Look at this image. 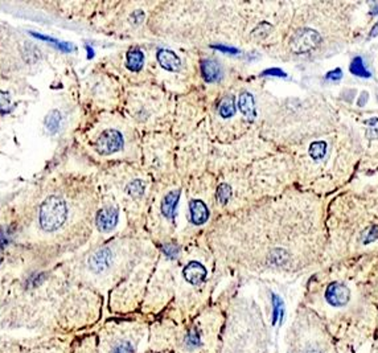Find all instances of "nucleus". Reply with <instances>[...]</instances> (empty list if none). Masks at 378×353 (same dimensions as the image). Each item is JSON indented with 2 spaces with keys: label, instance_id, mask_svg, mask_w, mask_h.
<instances>
[{
  "label": "nucleus",
  "instance_id": "18",
  "mask_svg": "<svg viewBox=\"0 0 378 353\" xmlns=\"http://www.w3.org/2000/svg\"><path fill=\"white\" fill-rule=\"evenodd\" d=\"M327 144L326 142H313L310 147V155L315 160H320L326 156Z\"/></svg>",
  "mask_w": 378,
  "mask_h": 353
},
{
  "label": "nucleus",
  "instance_id": "23",
  "mask_svg": "<svg viewBox=\"0 0 378 353\" xmlns=\"http://www.w3.org/2000/svg\"><path fill=\"white\" fill-rule=\"evenodd\" d=\"M185 344L188 348H197L200 345V335L197 329H192L189 331L185 338Z\"/></svg>",
  "mask_w": 378,
  "mask_h": 353
},
{
  "label": "nucleus",
  "instance_id": "3",
  "mask_svg": "<svg viewBox=\"0 0 378 353\" xmlns=\"http://www.w3.org/2000/svg\"><path fill=\"white\" fill-rule=\"evenodd\" d=\"M123 147V137L118 130L109 128L100 135L96 142V150L100 155H111Z\"/></svg>",
  "mask_w": 378,
  "mask_h": 353
},
{
  "label": "nucleus",
  "instance_id": "14",
  "mask_svg": "<svg viewBox=\"0 0 378 353\" xmlns=\"http://www.w3.org/2000/svg\"><path fill=\"white\" fill-rule=\"evenodd\" d=\"M218 113L222 118H230L236 113V106H234V98L233 97H225L218 106Z\"/></svg>",
  "mask_w": 378,
  "mask_h": 353
},
{
  "label": "nucleus",
  "instance_id": "26",
  "mask_svg": "<svg viewBox=\"0 0 378 353\" xmlns=\"http://www.w3.org/2000/svg\"><path fill=\"white\" fill-rule=\"evenodd\" d=\"M163 251H164V254L167 255V257L174 259V258H176L177 254H179L180 248L177 245H175V244H165V245L163 246Z\"/></svg>",
  "mask_w": 378,
  "mask_h": 353
},
{
  "label": "nucleus",
  "instance_id": "32",
  "mask_svg": "<svg viewBox=\"0 0 378 353\" xmlns=\"http://www.w3.org/2000/svg\"><path fill=\"white\" fill-rule=\"evenodd\" d=\"M86 49H87V53H89V59H91V57H93V54H94L93 49H91L90 47H86Z\"/></svg>",
  "mask_w": 378,
  "mask_h": 353
},
{
  "label": "nucleus",
  "instance_id": "7",
  "mask_svg": "<svg viewBox=\"0 0 378 353\" xmlns=\"http://www.w3.org/2000/svg\"><path fill=\"white\" fill-rule=\"evenodd\" d=\"M183 274L184 278H185L191 285L199 286L204 282L208 273H206V269H205L200 262L192 261V262H189V264L184 267Z\"/></svg>",
  "mask_w": 378,
  "mask_h": 353
},
{
  "label": "nucleus",
  "instance_id": "12",
  "mask_svg": "<svg viewBox=\"0 0 378 353\" xmlns=\"http://www.w3.org/2000/svg\"><path fill=\"white\" fill-rule=\"evenodd\" d=\"M239 108H241L242 114L245 115L246 119H248L249 122L254 121V118L257 117L254 105V97L251 96L250 93H248V91L242 93L241 97H239Z\"/></svg>",
  "mask_w": 378,
  "mask_h": 353
},
{
  "label": "nucleus",
  "instance_id": "13",
  "mask_svg": "<svg viewBox=\"0 0 378 353\" xmlns=\"http://www.w3.org/2000/svg\"><path fill=\"white\" fill-rule=\"evenodd\" d=\"M144 56L139 49H133L127 53V62L126 65L131 71H139L143 66Z\"/></svg>",
  "mask_w": 378,
  "mask_h": 353
},
{
  "label": "nucleus",
  "instance_id": "11",
  "mask_svg": "<svg viewBox=\"0 0 378 353\" xmlns=\"http://www.w3.org/2000/svg\"><path fill=\"white\" fill-rule=\"evenodd\" d=\"M179 198H180V191H172V192L168 193L164 197L163 202H161V212L164 214L167 218H174L175 213H176V207L179 204Z\"/></svg>",
  "mask_w": 378,
  "mask_h": 353
},
{
  "label": "nucleus",
  "instance_id": "25",
  "mask_svg": "<svg viewBox=\"0 0 378 353\" xmlns=\"http://www.w3.org/2000/svg\"><path fill=\"white\" fill-rule=\"evenodd\" d=\"M365 124H369L368 135L370 138H378V119L377 118H372V119H368V121L364 122Z\"/></svg>",
  "mask_w": 378,
  "mask_h": 353
},
{
  "label": "nucleus",
  "instance_id": "15",
  "mask_svg": "<svg viewBox=\"0 0 378 353\" xmlns=\"http://www.w3.org/2000/svg\"><path fill=\"white\" fill-rule=\"evenodd\" d=\"M61 121H62L61 113H60L59 110H52V112L47 115V118H45V127H47V130L50 131V133H56L60 128V126H61Z\"/></svg>",
  "mask_w": 378,
  "mask_h": 353
},
{
  "label": "nucleus",
  "instance_id": "19",
  "mask_svg": "<svg viewBox=\"0 0 378 353\" xmlns=\"http://www.w3.org/2000/svg\"><path fill=\"white\" fill-rule=\"evenodd\" d=\"M273 307H274V313H273V324H276L278 320L283 319V313H285V307H283L282 299L278 296V295H273Z\"/></svg>",
  "mask_w": 378,
  "mask_h": 353
},
{
  "label": "nucleus",
  "instance_id": "21",
  "mask_svg": "<svg viewBox=\"0 0 378 353\" xmlns=\"http://www.w3.org/2000/svg\"><path fill=\"white\" fill-rule=\"evenodd\" d=\"M230 197H232V188L228 184H221L217 191L218 201L222 202V204H226L230 200Z\"/></svg>",
  "mask_w": 378,
  "mask_h": 353
},
{
  "label": "nucleus",
  "instance_id": "33",
  "mask_svg": "<svg viewBox=\"0 0 378 353\" xmlns=\"http://www.w3.org/2000/svg\"><path fill=\"white\" fill-rule=\"evenodd\" d=\"M366 99H368V97H366V94H365V97H361V99H360L358 105H360V106H361V105H363V102H364V103H365V102H366Z\"/></svg>",
  "mask_w": 378,
  "mask_h": 353
},
{
  "label": "nucleus",
  "instance_id": "35",
  "mask_svg": "<svg viewBox=\"0 0 378 353\" xmlns=\"http://www.w3.org/2000/svg\"><path fill=\"white\" fill-rule=\"evenodd\" d=\"M374 13H378V6H377V8L374 10Z\"/></svg>",
  "mask_w": 378,
  "mask_h": 353
},
{
  "label": "nucleus",
  "instance_id": "34",
  "mask_svg": "<svg viewBox=\"0 0 378 353\" xmlns=\"http://www.w3.org/2000/svg\"><path fill=\"white\" fill-rule=\"evenodd\" d=\"M306 353H322V352H320V350H316V349H310V350H307Z\"/></svg>",
  "mask_w": 378,
  "mask_h": 353
},
{
  "label": "nucleus",
  "instance_id": "9",
  "mask_svg": "<svg viewBox=\"0 0 378 353\" xmlns=\"http://www.w3.org/2000/svg\"><path fill=\"white\" fill-rule=\"evenodd\" d=\"M156 59H158L159 64H160L165 70L169 71H177L181 66V61H180L179 57L176 56V53H174L172 50L168 49H160L156 54Z\"/></svg>",
  "mask_w": 378,
  "mask_h": 353
},
{
  "label": "nucleus",
  "instance_id": "6",
  "mask_svg": "<svg viewBox=\"0 0 378 353\" xmlns=\"http://www.w3.org/2000/svg\"><path fill=\"white\" fill-rule=\"evenodd\" d=\"M111 259H112V254L110 249L107 248H103L100 249L98 251H96L89 259V267L91 271L94 273L100 274L103 273L107 267L110 266L111 264Z\"/></svg>",
  "mask_w": 378,
  "mask_h": 353
},
{
  "label": "nucleus",
  "instance_id": "30",
  "mask_svg": "<svg viewBox=\"0 0 378 353\" xmlns=\"http://www.w3.org/2000/svg\"><path fill=\"white\" fill-rule=\"evenodd\" d=\"M263 76H275V77H286V73L280 69H269L262 73Z\"/></svg>",
  "mask_w": 378,
  "mask_h": 353
},
{
  "label": "nucleus",
  "instance_id": "16",
  "mask_svg": "<svg viewBox=\"0 0 378 353\" xmlns=\"http://www.w3.org/2000/svg\"><path fill=\"white\" fill-rule=\"evenodd\" d=\"M32 36H34L36 39H40V40H44V41H48V43H50L52 45H54V47L57 48V49L62 50V52H71V50H74V47L71 45V44L69 43H62V41H59L56 40V39H52L49 38V36H44V34H39V33H32Z\"/></svg>",
  "mask_w": 378,
  "mask_h": 353
},
{
  "label": "nucleus",
  "instance_id": "10",
  "mask_svg": "<svg viewBox=\"0 0 378 353\" xmlns=\"http://www.w3.org/2000/svg\"><path fill=\"white\" fill-rule=\"evenodd\" d=\"M189 211H191V220L196 225H202L208 221L209 211L201 200H192L189 204Z\"/></svg>",
  "mask_w": 378,
  "mask_h": 353
},
{
  "label": "nucleus",
  "instance_id": "4",
  "mask_svg": "<svg viewBox=\"0 0 378 353\" xmlns=\"http://www.w3.org/2000/svg\"><path fill=\"white\" fill-rule=\"evenodd\" d=\"M350 291L349 288L343 283H332L328 286L326 291V299L331 306L341 307L349 302Z\"/></svg>",
  "mask_w": 378,
  "mask_h": 353
},
{
  "label": "nucleus",
  "instance_id": "5",
  "mask_svg": "<svg viewBox=\"0 0 378 353\" xmlns=\"http://www.w3.org/2000/svg\"><path fill=\"white\" fill-rule=\"evenodd\" d=\"M97 228L101 232L106 233L112 230L118 224V211L115 208H105L98 212L96 218Z\"/></svg>",
  "mask_w": 378,
  "mask_h": 353
},
{
  "label": "nucleus",
  "instance_id": "8",
  "mask_svg": "<svg viewBox=\"0 0 378 353\" xmlns=\"http://www.w3.org/2000/svg\"><path fill=\"white\" fill-rule=\"evenodd\" d=\"M201 75L206 82H217L222 76V69L216 60H204L201 62Z\"/></svg>",
  "mask_w": 378,
  "mask_h": 353
},
{
  "label": "nucleus",
  "instance_id": "29",
  "mask_svg": "<svg viewBox=\"0 0 378 353\" xmlns=\"http://www.w3.org/2000/svg\"><path fill=\"white\" fill-rule=\"evenodd\" d=\"M341 77H343V71H341V69H335V70L329 71L328 75H327V80L332 81H338Z\"/></svg>",
  "mask_w": 378,
  "mask_h": 353
},
{
  "label": "nucleus",
  "instance_id": "27",
  "mask_svg": "<svg viewBox=\"0 0 378 353\" xmlns=\"http://www.w3.org/2000/svg\"><path fill=\"white\" fill-rule=\"evenodd\" d=\"M377 237H378V226H372V228H370V230H369V232L366 233L365 244H368V242L374 241V239L377 238Z\"/></svg>",
  "mask_w": 378,
  "mask_h": 353
},
{
  "label": "nucleus",
  "instance_id": "22",
  "mask_svg": "<svg viewBox=\"0 0 378 353\" xmlns=\"http://www.w3.org/2000/svg\"><path fill=\"white\" fill-rule=\"evenodd\" d=\"M11 97L8 93L0 91V114H8L11 112Z\"/></svg>",
  "mask_w": 378,
  "mask_h": 353
},
{
  "label": "nucleus",
  "instance_id": "31",
  "mask_svg": "<svg viewBox=\"0 0 378 353\" xmlns=\"http://www.w3.org/2000/svg\"><path fill=\"white\" fill-rule=\"evenodd\" d=\"M10 241V237H8V233L6 232H0V248L7 245V242Z\"/></svg>",
  "mask_w": 378,
  "mask_h": 353
},
{
  "label": "nucleus",
  "instance_id": "2",
  "mask_svg": "<svg viewBox=\"0 0 378 353\" xmlns=\"http://www.w3.org/2000/svg\"><path fill=\"white\" fill-rule=\"evenodd\" d=\"M322 43V36L313 29H300L294 34L290 40V48L294 53L303 54L311 50L316 49V47Z\"/></svg>",
  "mask_w": 378,
  "mask_h": 353
},
{
  "label": "nucleus",
  "instance_id": "17",
  "mask_svg": "<svg viewBox=\"0 0 378 353\" xmlns=\"http://www.w3.org/2000/svg\"><path fill=\"white\" fill-rule=\"evenodd\" d=\"M350 71H352L354 76H358V77H365V78L370 77V73L366 70L361 57H356V59L352 61V64H350Z\"/></svg>",
  "mask_w": 378,
  "mask_h": 353
},
{
  "label": "nucleus",
  "instance_id": "28",
  "mask_svg": "<svg viewBox=\"0 0 378 353\" xmlns=\"http://www.w3.org/2000/svg\"><path fill=\"white\" fill-rule=\"evenodd\" d=\"M213 48L222 53H230V54H236V53H238V50H237L236 48L226 47V45H213Z\"/></svg>",
  "mask_w": 378,
  "mask_h": 353
},
{
  "label": "nucleus",
  "instance_id": "24",
  "mask_svg": "<svg viewBox=\"0 0 378 353\" xmlns=\"http://www.w3.org/2000/svg\"><path fill=\"white\" fill-rule=\"evenodd\" d=\"M111 353H135V352H134V347L131 345V343H128V341H122V343H118L115 345Z\"/></svg>",
  "mask_w": 378,
  "mask_h": 353
},
{
  "label": "nucleus",
  "instance_id": "1",
  "mask_svg": "<svg viewBox=\"0 0 378 353\" xmlns=\"http://www.w3.org/2000/svg\"><path fill=\"white\" fill-rule=\"evenodd\" d=\"M68 218V208L59 196H49L43 201L39 214V222L44 232L60 229Z\"/></svg>",
  "mask_w": 378,
  "mask_h": 353
},
{
  "label": "nucleus",
  "instance_id": "20",
  "mask_svg": "<svg viewBox=\"0 0 378 353\" xmlns=\"http://www.w3.org/2000/svg\"><path fill=\"white\" fill-rule=\"evenodd\" d=\"M127 193L128 195L134 196V197H139L144 193V183L142 180H134L127 185Z\"/></svg>",
  "mask_w": 378,
  "mask_h": 353
}]
</instances>
